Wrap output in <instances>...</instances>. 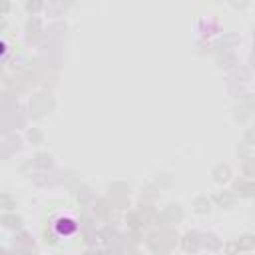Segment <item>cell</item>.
I'll use <instances>...</instances> for the list:
<instances>
[{
	"instance_id": "cell-1",
	"label": "cell",
	"mask_w": 255,
	"mask_h": 255,
	"mask_svg": "<svg viewBox=\"0 0 255 255\" xmlns=\"http://www.w3.org/2000/svg\"><path fill=\"white\" fill-rule=\"evenodd\" d=\"M54 229H56V233H58V235H72V233H76L78 223H76V219H74V217L62 215V217H58V219L54 221Z\"/></svg>"
}]
</instances>
